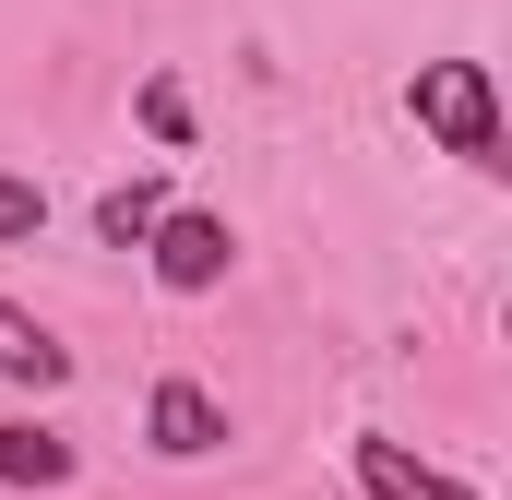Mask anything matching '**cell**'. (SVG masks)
I'll return each mask as SVG.
<instances>
[{
    "mask_svg": "<svg viewBox=\"0 0 512 500\" xmlns=\"http://www.w3.org/2000/svg\"><path fill=\"white\" fill-rule=\"evenodd\" d=\"M405 108H417V131H441V155H465V167H489L501 179V96H489V60H429L417 84H405Z\"/></svg>",
    "mask_w": 512,
    "mask_h": 500,
    "instance_id": "6da1fadb",
    "label": "cell"
},
{
    "mask_svg": "<svg viewBox=\"0 0 512 500\" xmlns=\"http://www.w3.org/2000/svg\"><path fill=\"white\" fill-rule=\"evenodd\" d=\"M143 441H155L167 465H203V453H227V405H215L191 370H167V381H155V405H143Z\"/></svg>",
    "mask_w": 512,
    "mask_h": 500,
    "instance_id": "7a4b0ae2",
    "label": "cell"
},
{
    "mask_svg": "<svg viewBox=\"0 0 512 500\" xmlns=\"http://www.w3.org/2000/svg\"><path fill=\"white\" fill-rule=\"evenodd\" d=\"M155 286H167V298H203V286H227V215H155Z\"/></svg>",
    "mask_w": 512,
    "mask_h": 500,
    "instance_id": "3957f363",
    "label": "cell"
},
{
    "mask_svg": "<svg viewBox=\"0 0 512 500\" xmlns=\"http://www.w3.org/2000/svg\"><path fill=\"white\" fill-rule=\"evenodd\" d=\"M358 489H370V500H477L465 477H441V465H417V453H405V441H382V429L358 441Z\"/></svg>",
    "mask_w": 512,
    "mask_h": 500,
    "instance_id": "277c9868",
    "label": "cell"
},
{
    "mask_svg": "<svg viewBox=\"0 0 512 500\" xmlns=\"http://www.w3.org/2000/svg\"><path fill=\"white\" fill-rule=\"evenodd\" d=\"M0 381H24V393H60V381H72V346H60L36 310H12V298H0Z\"/></svg>",
    "mask_w": 512,
    "mask_h": 500,
    "instance_id": "5b68a950",
    "label": "cell"
},
{
    "mask_svg": "<svg viewBox=\"0 0 512 500\" xmlns=\"http://www.w3.org/2000/svg\"><path fill=\"white\" fill-rule=\"evenodd\" d=\"M0 489H72V441L36 417H0Z\"/></svg>",
    "mask_w": 512,
    "mask_h": 500,
    "instance_id": "8992f818",
    "label": "cell"
},
{
    "mask_svg": "<svg viewBox=\"0 0 512 500\" xmlns=\"http://www.w3.org/2000/svg\"><path fill=\"white\" fill-rule=\"evenodd\" d=\"M155 215H167V179H120V191L96 203V239L131 250V239H155Z\"/></svg>",
    "mask_w": 512,
    "mask_h": 500,
    "instance_id": "52a82bcc",
    "label": "cell"
},
{
    "mask_svg": "<svg viewBox=\"0 0 512 500\" xmlns=\"http://www.w3.org/2000/svg\"><path fill=\"white\" fill-rule=\"evenodd\" d=\"M36 227H48V191H36L24 167H0V250H12V239H36Z\"/></svg>",
    "mask_w": 512,
    "mask_h": 500,
    "instance_id": "ba28073f",
    "label": "cell"
},
{
    "mask_svg": "<svg viewBox=\"0 0 512 500\" xmlns=\"http://www.w3.org/2000/svg\"><path fill=\"white\" fill-rule=\"evenodd\" d=\"M143 131H155V143H191V96H179V84H143Z\"/></svg>",
    "mask_w": 512,
    "mask_h": 500,
    "instance_id": "9c48e42d",
    "label": "cell"
}]
</instances>
